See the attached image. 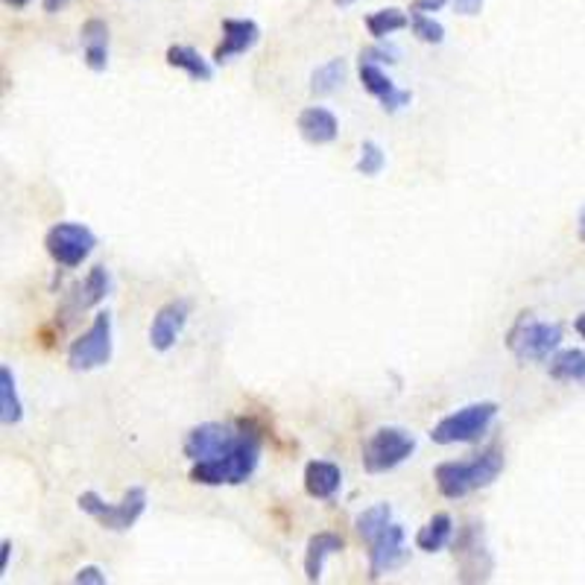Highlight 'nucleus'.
Wrapping results in <instances>:
<instances>
[{
    "mask_svg": "<svg viewBox=\"0 0 585 585\" xmlns=\"http://www.w3.org/2000/svg\"><path fill=\"white\" fill-rule=\"evenodd\" d=\"M3 3H10L12 10H24V7H27L29 0H3Z\"/></svg>",
    "mask_w": 585,
    "mask_h": 585,
    "instance_id": "c9c22d12",
    "label": "nucleus"
},
{
    "mask_svg": "<svg viewBox=\"0 0 585 585\" xmlns=\"http://www.w3.org/2000/svg\"><path fill=\"white\" fill-rule=\"evenodd\" d=\"M498 416V404L478 402L469 407H460L457 412H448L445 419L433 424L431 440L436 445H457V442H478L483 433L489 431V424Z\"/></svg>",
    "mask_w": 585,
    "mask_h": 585,
    "instance_id": "39448f33",
    "label": "nucleus"
},
{
    "mask_svg": "<svg viewBox=\"0 0 585 585\" xmlns=\"http://www.w3.org/2000/svg\"><path fill=\"white\" fill-rule=\"evenodd\" d=\"M360 82L372 97H378V103L384 106V112H398V109L410 106L412 94L410 91H404V88H395V82L386 77L381 65H374V62H360Z\"/></svg>",
    "mask_w": 585,
    "mask_h": 585,
    "instance_id": "2eb2a0df",
    "label": "nucleus"
},
{
    "mask_svg": "<svg viewBox=\"0 0 585 585\" xmlns=\"http://www.w3.org/2000/svg\"><path fill=\"white\" fill-rule=\"evenodd\" d=\"M243 436V419L238 422H205L196 424L193 431L185 436V457L191 462L214 460L229 454Z\"/></svg>",
    "mask_w": 585,
    "mask_h": 585,
    "instance_id": "9d476101",
    "label": "nucleus"
},
{
    "mask_svg": "<svg viewBox=\"0 0 585 585\" xmlns=\"http://www.w3.org/2000/svg\"><path fill=\"white\" fill-rule=\"evenodd\" d=\"M410 29L412 36L424 41V44H442V41H445V27H442L440 21H433L428 12H412Z\"/></svg>",
    "mask_w": 585,
    "mask_h": 585,
    "instance_id": "bb28decb",
    "label": "nucleus"
},
{
    "mask_svg": "<svg viewBox=\"0 0 585 585\" xmlns=\"http://www.w3.org/2000/svg\"><path fill=\"white\" fill-rule=\"evenodd\" d=\"M398 48L393 44H374V48L360 50V62H374V65H395L398 62Z\"/></svg>",
    "mask_w": 585,
    "mask_h": 585,
    "instance_id": "c85d7f7f",
    "label": "nucleus"
},
{
    "mask_svg": "<svg viewBox=\"0 0 585 585\" xmlns=\"http://www.w3.org/2000/svg\"><path fill=\"white\" fill-rule=\"evenodd\" d=\"M454 10L460 12V15H480V10H483V0H452Z\"/></svg>",
    "mask_w": 585,
    "mask_h": 585,
    "instance_id": "7c9ffc66",
    "label": "nucleus"
},
{
    "mask_svg": "<svg viewBox=\"0 0 585 585\" xmlns=\"http://www.w3.org/2000/svg\"><path fill=\"white\" fill-rule=\"evenodd\" d=\"M167 65L185 71L193 82H212L214 79L212 62L202 56L200 50H193L191 44H174V48H167Z\"/></svg>",
    "mask_w": 585,
    "mask_h": 585,
    "instance_id": "aec40b11",
    "label": "nucleus"
},
{
    "mask_svg": "<svg viewBox=\"0 0 585 585\" xmlns=\"http://www.w3.org/2000/svg\"><path fill=\"white\" fill-rule=\"evenodd\" d=\"M357 0H334V7H340V10H346V7H355Z\"/></svg>",
    "mask_w": 585,
    "mask_h": 585,
    "instance_id": "4c0bfd02",
    "label": "nucleus"
},
{
    "mask_svg": "<svg viewBox=\"0 0 585 585\" xmlns=\"http://www.w3.org/2000/svg\"><path fill=\"white\" fill-rule=\"evenodd\" d=\"M97 234L82 222H56L50 226L48 234H44V250L59 267L77 269L82 260L94 252Z\"/></svg>",
    "mask_w": 585,
    "mask_h": 585,
    "instance_id": "6e6552de",
    "label": "nucleus"
},
{
    "mask_svg": "<svg viewBox=\"0 0 585 585\" xmlns=\"http://www.w3.org/2000/svg\"><path fill=\"white\" fill-rule=\"evenodd\" d=\"M348 65L346 59H331L326 65H319L310 77V94L314 97H328L334 94L336 88L346 82Z\"/></svg>",
    "mask_w": 585,
    "mask_h": 585,
    "instance_id": "b1692460",
    "label": "nucleus"
},
{
    "mask_svg": "<svg viewBox=\"0 0 585 585\" xmlns=\"http://www.w3.org/2000/svg\"><path fill=\"white\" fill-rule=\"evenodd\" d=\"M79 509L91 516L100 527L112 530V533H126L138 524V519L144 516L147 509V489L144 486H129L124 492V498L117 504H109L97 492H82L79 495Z\"/></svg>",
    "mask_w": 585,
    "mask_h": 585,
    "instance_id": "20e7f679",
    "label": "nucleus"
},
{
    "mask_svg": "<svg viewBox=\"0 0 585 585\" xmlns=\"http://www.w3.org/2000/svg\"><path fill=\"white\" fill-rule=\"evenodd\" d=\"M346 550V538L340 533H331V530H322L317 536L307 538L305 547V580L307 583H319L322 580V565H326L328 557L334 554H343Z\"/></svg>",
    "mask_w": 585,
    "mask_h": 585,
    "instance_id": "f3484780",
    "label": "nucleus"
},
{
    "mask_svg": "<svg viewBox=\"0 0 585 585\" xmlns=\"http://www.w3.org/2000/svg\"><path fill=\"white\" fill-rule=\"evenodd\" d=\"M264 452V428L255 419H243V436L222 457L193 462L191 480L202 486H240L255 474Z\"/></svg>",
    "mask_w": 585,
    "mask_h": 585,
    "instance_id": "f257e3e1",
    "label": "nucleus"
},
{
    "mask_svg": "<svg viewBox=\"0 0 585 585\" xmlns=\"http://www.w3.org/2000/svg\"><path fill=\"white\" fill-rule=\"evenodd\" d=\"M562 346V326L557 322H542L530 314H519L507 331V348L521 364H533V360H547L557 355Z\"/></svg>",
    "mask_w": 585,
    "mask_h": 585,
    "instance_id": "7ed1b4c3",
    "label": "nucleus"
},
{
    "mask_svg": "<svg viewBox=\"0 0 585 585\" xmlns=\"http://www.w3.org/2000/svg\"><path fill=\"white\" fill-rule=\"evenodd\" d=\"M386 167V153L381 150V144H374V141H364L360 144V158H357L355 170L360 176H381V170Z\"/></svg>",
    "mask_w": 585,
    "mask_h": 585,
    "instance_id": "cd10ccee",
    "label": "nucleus"
},
{
    "mask_svg": "<svg viewBox=\"0 0 585 585\" xmlns=\"http://www.w3.org/2000/svg\"><path fill=\"white\" fill-rule=\"evenodd\" d=\"M574 328H576V334H580L585 340V314H583V317H576Z\"/></svg>",
    "mask_w": 585,
    "mask_h": 585,
    "instance_id": "f704fd0d",
    "label": "nucleus"
},
{
    "mask_svg": "<svg viewBox=\"0 0 585 585\" xmlns=\"http://www.w3.org/2000/svg\"><path fill=\"white\" fill-rule=\"evenodd\" d=\"M416 452V436L404 428H378L364 442V469L369 474H384L398 469Z\"/></svg>",
    "mask_w": 585,
    "mask_h": 585,
    "instance_id": "423d86ee",
    "label": "nucleus"
},
{
    "mask_svg": "<svg viewBox=\"0 0 585 585\" xmlns=\"http://www.w3.org/2000/svg\"><path fill=\"white\" fill-rule=\"evenodd\" d=\"M74 583L77 585H106L109 583V576L100 571L97 565H86V568H79L77 576H74Z\"/></svg>",
    "mask_w": 585,
    "mask_h": 585,
    "instance_id": "c756f323",
    "label": "nucleus"
},
{
    "mask_svg": "<svg viewBox=\"0 0 585 585\" xmlns=\"http://www.w3.org/2000/svg\"><path fill=\"white\" fill-rule=\"evenodd\" d=\"M109 290H112V276H109L106 267H94L86 276V281H79L71 288L65 298V307H62V317L74 319L77 314L88 310V307L100 305L103 298L109 296Z\"/></svg>",
    "mask_w": 585,
    "mask_h": 585,
    "instance_id": "ddd939ff",
    "label": "nucleus"
},
{
    "mask_svg": "<svg viewBox=\"0 0 585 585\" xmlns=\"http://www.w3.org/2000/svg\"><path fill=\"white\" fill-rule=\"evenodd\" d=\"M445 3H452V0H412V12H440Z\"/></svg>",
    "mask_w": 585,
    "mask_h": 585,
    "instance_id": "2f4dec72",
    "label": "nucleus"
},
{
    "mask_svg": "<svg viewBox=\"0 0 585 585\" xmlns=\"http://www.w3.org/2000/svg\"><path fill=\"white\" fill-rule=\"evenodd\" d=\"M258 41L260 27L252 18H222V41L214 50V62L222 65L240 53H250Z\"/></svg>",
    "mask_w": 585,
    "mask_h": 585,
    "instance_id": "4468645a",
    "label": "nucleus"
},
{
    "mask_svg": "<svg viewBox=\"0 0 585 585\" xmlns=\"http://www.w3.org/2000/svg\"><path fill=\"white\" fill-rule=\"evenodd\" d=\"M343 486V471L331 460H310L305 466V492L317 500H331Z\"/></svg>",
    "mask_w": 585,
    "mask_h": 585,
    "instance_id": "a211bd4d",
    "label": "nucleus"
},
{
    "mask_svg": "<svg viewBox=\"0 0 585 585\" xmlns=\"http://www.w3.org/2000/svg\"><path fill=\"white\" fill-rule=\"evenodd\" d=\"M454 536V519L448 512H436L419 533H416V547L422 554H440L445 547L452 545Z\"/></svg>",
    "mask_w": 585,
    "mask_h": 585,
    "instance_id": "412c9836",
    "label": "nucleus"
},
{
    "mask_svg": "<svg viewBox=\"0 0 585 585\" xmlns=\"http://www.w3.org/2000/svg\"><path fill=\"white\" fill-rule=\"evenodd\" d=\"M390 524H393V509H390V504H374V507L364 509V512L357 516L355 530L366 545H372L374 538L381 536Z\"/></svg>",
    "mask_w": 585,
    "mask_h": 585,
    "instance_id": "393cba45",
    "label": "nucleus"
},
{
    "mask_svg": "<svg viewBox=\"0 0 585 585\" xmlns=\"http://www.w3.org/2000/svg\"><path fill=\"white\" fill-rule=\"evenodd\" d=\"M188 317H191V302L188 298H174V302L158 307L153 326H150V346L155 352H170L179 343V336L188 326Z\"/></svg>",
    "mask_w": 585,
    "mask_h": 585,
    "instance_id": "f8f14e48",
    "label": "nucleus"
},
{
    "mask_svg": "<svg viewBox=\"0 0 585 585\" xmlns=\"http://www.w3.org/2000/svg\"><path fill=\"white\" fill-rule=\"evenodd\" d=\"M0 419L3 424H18L24 419V404L18 398L15 374L7 364L0 366Z\"/></svg>",
    "mask_w": 585,
    "mask_h": 585,
    "instance_id": "5701e85b",
    "label": "nucleus"
},
{
    "mask_svg": "<svg viewBox=\"0 0 585 585\" xmlns=\"http://www.w3.org/2000/svg\"><path fill=\"white\" fill-rule=\"evenodd\" d=\"M410 27V18H407V12H402L398 7H390V10H378L372 15H366V29H369V36L378 41H384L386 36H393L398 29Z\"/></svg>",
    "mask_w": 585,
    "mask_h": 585,
    "instance_id": "a878e982",
    "label": "nucleus"
},
{
    "mask_svg": "<svg viewBox=\"0 0 585 585\" xmlns=\"http://www.w3.org/2000/svg\"><path fill=\"white\" fill-rule=\"evenodd\" d=\"M547 372L554 381L585 386V348H559L557 355L550 357Z\"/></svg>",
    "mask_w": 585,
    "mask_h": 585,
    "instance_id": "4be33fe9",
    "label": "nucleus"
},
{
    "mask_svg": "<svg viewBox=\"0 0 585 585\" xmlns=\"http://www.w3.org/2000/svg\"><path fill=\"white\" fill-rule=\"evenodd\" d=\"M454 557L460 562V583H486L495 571V559H492L486 538H483V524L469 521L462 524L454 542Z\"/></svg>",
    "mask_w": 585,
    "mask_h": 585,
    "instance_id": "1a4fd4ad",
    "label": "nucleus"
},
{
    "mask_svg": "<svg viewBox=\"0 0 585 585\" xmlns=\"http://www.w3.org/2000/svg\"><path fill=\"white\" fill-rule=\"evenodd\" d=\"M298 135L305 138L307 144L322 147V144H334L336 135H340V120L331 109L326 106H307L296 120Z\"/></svg>",
    "mask_w": 585,
    "mask_h": 585,
    "instance_id": "dca6fc26",
    "label": "nucleus"
},
{
    "mask_svg": "<svg viewBox=\"0 0 585 585\" xmlns=\"http://www.w3.org/2000/svg\"><path fill=\"white\" fill-rule=\"evenodd\" d=\"M82 41V56L91 71H106L109 67V24L103 18H88L79 29Z\"/></svg>",
    "mask_w": 585,
    "mask_h": 585,
    "instance_id": "6ab92c4d",
    "label": "nucleus"
},
{
    "mask_svg": "<svg viewBox=\"0 0 585 585\" xmlns=\"http://www.w3.org/2000/svg\"><path fill=\"white\" fill-rule=\"evenodd\" d=\"M504 452L498 445H489L486 452L474 454L471 460H452L440 462L433 469V480H436V489H440L442 498L460 500L466 495L478 489H486L492 486L498 474L504 471Z\"/></svg>",
    "mask_w": 585,
    "mask_h": 585,
    "instance_id": "f03ea898",
    "label": "nucleus"
},
{
    "mask_svg": "<svg viewBox=\"0 0 585 585\" xmlns=\"http://www.w3.org/2000/svg\"><path fill=\"white\" fill-rule=\"evenodd\" d=\"M580 240L585 243V205H583V212H580Z\"/></svg>",
    "mask_w": 585,
    "mask_h": 585,
    "instance_id": "e433bc0d",
    "label": "nucleus"
},
{
    "mask_svg": "<svg viewBox=\"0 0 585 585\" xmlns=\"http://www.w3.org/2000/svg\"><path fill=\"white\" fill-rule=\"evenodd\" d=\"M112 360V314L100 310L86 334L67 346V366L74 372H91Z\"/></svg>",
    "mask_w": 585,
    "mask_h": 585,
    "instance_id": "0eeeda50",
    "label": "nucleus"
},
{
    "mask_svg": "<svg viewBox=\"0 0 585 585\" xmlns=\"http://www.w3.org/2000/svg\"><path fill=\"white\" fill-rule=\"evenodd\" d=\"M10 559H12V542L10 538H3V542H0V574L10 571Z\"/></svg>",
    "mask_w": 585,
    "mask_h": 585,
    "instance_id": "473e14b6",
    "label": "nucleus"
},
{
    "mask_svg": "<svg viewBox=\"0 0 585 585\" xmlns=\"http://www.w3.org/2000/svg\"><path fill=\"white\" fill-rule=\"evenodd\" d=\"M67 3H71V0H41V7H44V12H50V15L59 10H65Z\"/></svg>",
    "mask_w": 585,
    "mask_h": 585,
    "instance_id": "72a5a7b5",
    "label": "nucleus"
},
{
    "mask_svg": "<svg viewBox=\"0 0 585 585\" xmlns=\"http://www.w3.org/2000/svg\"><path fill=\"white\" fill-rule=\"evenodd\" d=\"M410 557V550L404 547V527L402 524H390V527L374 538L369 545V580H381L384 574L404 565Z\"/></svg>",
    "mask_w": 585,
    "mask_h": 585,
    "instance_id": "9b49d317",
    "label": "nucleus"
}]
</instances>
